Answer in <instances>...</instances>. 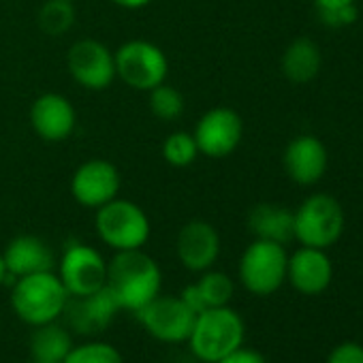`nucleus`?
I'll use <instances>...</instances> for the list:
<instances>
[{"label": "nucleus", "mask_w": 363, "mask_h": 363, "mask_svg": "<svg viewBox=\"0 0 363 363\" xmlns=\"http://www.w3.org/2000/svg\"><path fill=\"white\" fill-rule=\"evenodd\" d=\"M105 286L116 297L120 310L137 314L156 295H160L162 274L158 263L143 252V248L120 250L111 261H107Z\"/></svg>", "instance_id": "f257e3e1"}, {"label": "nucleus", "mask_w": 363, "mask_h": 363, "mask_svg": "<svg viewBox=\"0 0 363 363\" xmlns=\"http://www.w3.org/2000/svg\"><path fill=\"white\" fill-rule=\"evenodd\" d=\"M69 299L71 295L54 269L18 278L11 289V308L30 327L58 320Z\"/></svg>", "instance_id": "f03ea898"}, {"label": "nucleus", "mask_w": 363, "mask_h": 363, "mask_svg": "<svg viewBox=\"0 0 363 363\" xmlns=\"http://www.w3.org/2000/svg\"><path fill=\"white\" fill-rule=\"evenodd\" d=\"M246 325L240 312L231 306L208 308L195 316L193 331L189 335L191 352L203 363H216L244 344Z\"/></svg>", "instance_id": "7ed1b4c3"}, {"label": "nucleus", "mask_w": 363, "mask_h": 363, "mask_svg": "<svg viewBox=\"0 0 363 363\" xmlns=\"http://www.w3.org/2000/svg\"><path fill=\"white\" fill-rule=\"evenodd\" d=\"M94 229L99 240L111 250H137L150 240V218L130 199H111L101 206L94 216Z\"/></svg>", "instance_id": "20e7f679"}, {"label": "nucleus", "mask_w": 363, "mask_h": 363, "mask_svg": "<svg viewBox=\"0 0 363 363\" xmlns=\"http://www.w3.org/2000/svg\"><path fill=\"white\" fill-rule=\"evenodd\" d=\"M344 231V210L331 195H310L295 210V240L301 246L327 250Z\"/></svg>", "instance_id": "39448f33"}, {"label": "nucleus", "mask_w": 363, "mask_h": 363, "mask_svg": "<svg viewBox=\"0 0 363 363\" xmlns=\"http://www.w3.org/2000/svg\"><path fill=\"white\" fill-rule=\"evenodd\" d=\"M289 255L282 244L255 240L240 259V282L252 295H274L286 282Z\"/></svg>", "instance_id": "423d86ee"}, {"label": "nucleus", "mask_w": 363, "mask_h": 363, "mask_svg": "<svg viewBox=\"0 0 363 363\" xmlns=\"http://www.w3.org/2000/svg\"><path fill=\"white\" fill-rule=\"evenodd\" d=\"M116 77L128 88L150 92L167 79L169 60L164 52L145 39H133L122 43L116 52Z\"/></svg>", "instance_id": "0eeeda50"}, {"label": "nucleus", "mask_w": 363, "mask_h": 363, "mask_svg": "<svg viewBox=\"0 0 363 363\" xmlns=\"http://www.w3.org/2000/svg\"><path fill=\"white\" fill-rule=\"evenodd\" d=\"M195 316L197 314L179 295H156L147 306H143L137 312V318L143 325V329L154 340L164 344L186 342L193 331Z\"/></svg>", "instance_id": "6e6552de"}, {"label": "nucleus", "mask_w": 363, "mask_h": 363, "mask_svg": "<svg viewBox=\"0 0 363 363\" xmlns=\"http://www.w3.org/2000/svg\"><path fill=\"white\" fill-rule=\"evenodd\" d=\"M58 278L71 297L92 295L107 284V261L96 248L73 242L60 257Z\"/></svg>", "instance_id": "1a4fd4ad"}, {"label": "nucleus", "mask_w": 363, "mask_h": 363, "mask_svg": "<svg viewBox=\"0 0 363 363\" xmlns=\"http://www.w3.org/2000/svg\"><path fill=\"white\" fill-rule=\"evenodd\" d=\"M199 154L208 158H227L233 154L244 137V120L231 107H212L208 109L193 133Z\"/></svg>", "instance_id": "9d476101"}, {"label": "nucleus", "mask_w": 363, "mask_h": 363, "mask_svg": "<svg viewBox=\"0 0 363 363\" xmlns=\"http://www.w3.org/2000/svg\"><path fill=\"white\" fill-rule=\"evenodd\" d=\"M67 69L86 90H105L116 79V56L96 39H79L69 48Z\"/></svg>", "instance_id": "9b49d317"}, {"label": "nucleus", "mask_w": 363, "mask_h": 363, "mask_svg": "<svg viewBox=\"0 0 363 363\" xmlns=\"http://www.w3.org/2000/svg\"><path fill=\"white\" fill-rule=\"evenodd\" d=\"M122 189V177L113 162L105 158H90L82 162L71 177L73 199L90 210H99L118 197Z\"/></svg>", "instance_id": "f8f14e48"}, {"label": "nucleus", "mask_w": 363, "mask_h": 363, "mask_svg": "<svg viewBox=\"0 0 363 363\" xmlns=\"http://www.w3.org/2000/svg\"><path fill=\"white\" fill-rule=\"evenodd\" d=\"M179 263L189 272L201 274L212 269L220 257V235L208 220H191L179 229L175 240Z\"/></svg>", "instance_id": "ddd939ff"}, {"label": "nucleus", "mask_w": 363, "mask_h": 363, "mask_svg": "<svg viewBox=\"0 0 363 363\" xmlns=\"http://www.w3.org/2000/svg\"><path fill=\"white\" fill-rule=\"evenodd\" d=\"M30 126L45 141H65L77 126L75 107L67 96L58 92H45L35 99L30 107Z\"/></svg>", "instance_id": "4468645a"}, {"label": "nucleus", "mask_w": 363, "mask_h": 363, "mask_svg": "<svg viewBox=\"0 0 363 363\" xmlns=\"http://www.w3.org/2000/svg\"><path fill=\"white\" fill-rule=\"evenodd\" d=\"M286 280L301 295H320L333 280V263L325 250L301 246L289 257Z\"/></svg>", "instance_id": "2eb2a0df"}, {"label": "nucleus", "mask_w": 363, "mask_h": 363, "mask_svg": "<svg viewBox=\"0 0 363 363\" xmlns=\"http://www.w3.org/2000/svg\"><path fill=\"white\" fill-rule=\"evenodd\" d=\"M282 164L293 182L301 186H312L318 179H323L327 171V147L314 135H299L289 141L282 154Z\"/></svg>", "instance_id": "dca6fc26"}, {"label": "nucleus", "mask_w": 363, "mask_h": 363, "mask_svg": "<svg viewBox=\"0 0 363 363\" xmlns=\"http://www.w3.org/2000/svg\"><path fill=\"white\" fill-rule=\"evenodd\" d=\"M118 312H120V306L116 297L109 293L107 286H103L101 291L92 295L71 297L62 316H67L71 331L82 333V335H96L111 325Z\"/></svg>", "instance_id": "f3484780"}, {"label": "nucleus", "mask_w": 363, "mask_h": 363, "mask_svg": "<svg viewBox=\"0 0 363 363\" xmlns=\"http://www.w3.org/2000/svg\"><path fill=\"white\" fill-rule=\"evenodd\" d=\"M3 261L7 267V276L24 278L39 272H52L56 265L54 250L50 244L37 235H18L3 250Z\"/></svg>", "instance_id": "a211bd4d"}, {"label": "nucleus", "mask_w": 363, "mask_h": 363, "mask_svg": "<svg viewBox=\"0 0 363 363\" xmlns=\"http://www.w3.org/2000/svg\"><path fill=\"white\" fill-rule=\"evenodd\" d=\"M248 229L255 240H267L286 246L295 240V212L278 203H259L248 214Z\"/></svg>", "instance_id": "6ab92c4d"}, {"label": "nucleus", "mask_w": 363, "mask_h": 363, "mask_svg": "<svg viewBox=\"0 0 363 363\" xmlns=\"http://www.w3.org/2000/svg\"><path fill=\"white\" fill-rule=\"evenodd\" d=\"M233 293H235V284L225 272L206 269L201 272V278L195 284H189L182 291L179 297L186 301V306L195 314H199L208 308L229 306V301L233 299Z\"/></svg>", "instance_id": "aec40b11"}, {"label": "nucleus", "mask_w": 363, "mask_h": 363, "mask_svg": "<svg viewBox=\"0 0 363 363\" xmlns=\"http://www.w3.org/2000/svg\"><path fill=\"white\" fill-rule=\"evenodd\" d=\"M320 50L312 39H295L282 54V73L293 84H308L320 71Z\"/></svg>", "instance_id": "412c9836"}, {"label": "nucleus", "mask_w": 363, "mask_h": 363, "mask_svg": "<svg viewBox=\"0 0 363 363\" xmlns=\"http://www.w3.org/2000/svg\"><path fill=\"white\" fill-rule=\"evenodd\" d=\"M73 335L71 331L60 325L58 320L54 323H45L35 327L33 335H30V354L33 361H41V363H62L67 359V354L73 348Z\"/></svg>", "instance_id": "4be33fe9"}, {"label": "nucleus", "mask_w": 363, "mask_h": 363, "mask_svg": "<svg viewBox=\"0 0 363 363\" xmlns=\"http://www.w3.org/2000/svg\"><path fill=\"white\" fill-rule=\"evenodd\" d=\"M37 20L48 37H62L75 22V7L71 0H45Z\"/></svg>", "instance_id": "5701e85b"}, {"label": "nucleus", "mask_w": 363, "mask_h": 363, "mask_svg": "<svg viewBox=\"0 0 363 363\" xmlns=\"http://www.w3.org/2000/svg\"><path fill=\"white\" fill-rule=\"evenodd\" d=\"M147 103H150V111L158 120H164V122L177 120L182 113H184V107H186L182 92L164 82L147 92Z\"/></svg>", "instance_id": "b1692460"}, {"label": "nucleus", "mask_w": 363, "mask_h": 363, "mask_svg": "<svg viewBox=\"0 0 363 363\" xmlns=\"http://www.w3.org/2000/svg\"><path fill=\"white\" fill-rule=\"evenodd\" d=\"M199 156V147L197 141L193 137V133L186 130H175L171 135L164 137L162 141V158L167 160V164L171 167H189L197 160Z\"/></svg>", "instance_id": "393cba45"}, {"label": "nucleus", "mask_w": 363, "mask_h": 363, "mask_svg": "<svg viewBox=\"0 0 363 363\" xmlns=\"http://www.w3.org/2000/svg\"><path fill=\"white\" fill-rule=\"evenodd\" d=\"M62 363H124L122 352L103 340H90L71 348Z\"/></svg>", "instance_id": "a878e982"}, {"label": "nucleus", "mask_w": 363, "mask_h": 363, "mask_svg": "<svg viewBox=\"0 0 363 363\" xmlns=\"http://www.w3.org/2000/svg\"><path fill=\"white\" fill-rule=\"evenodd\" d=\"M320 22L329 28H346L357 22V7L352 5H342V7H329V9H318Z\"/></svg>", "instance_id": "bb28decb"}, {"label": "nucleus", "mask_w": 363, "mask_h": 363, "mask_svg": "<svg viewBox=\"0 0 363 363\" xmlns=\"http://www.w3.org/2000/svg\"><path fill=\"white\" fill-rule=\"evenodd\" d=\"M327 363H363V346L357 342H342L331 348Z\"/></svg>", "instance_id": "cd10ccee"}, {"label": "nucleus", "mask_w": 363, "mask_h": 363, "mask_svg": "<svg viewBox=\"0 0 363 363\" xmlns=\"http://www.w3.org/2000/svg\"><path fill=\"white\" fill-rule=\"evenodd\" d=\"M216 363H267V361H265V357H263L259 350L246 348V346L242 344L240 348H235L233 352H229L227 357H223V359L216 361Z\"/></svg>", "instance_id": "c85d7f7f"}, {"label": "nucleus", "mask_w": 363, "mask_h": 363, "mask_svg": "<svg viewBox=\"0 0 363 363\" xmlns=\"http://www.w3.org/2000/svg\"><path fill=\"white\" fill-rule=\"evenodd\" d=\"M111 3L122 9H143L152 3V0H111Z\"/></svg>", "instance_id": "c756f323"}, {"label": "nucleus", "mask_w": 363, "mask_h": 363, "mask_svg": "<svg viewBox=\"0 0 363 363\" xmlns=\"http://www.w3.org/2000/svg\"><path fill=\"white\" fill-rule=\"evenodd\" d=\"M316 9H329V7H342V5H352L354 0H314Z\"/></svg>", "instance_id": "7c9ffc66"}, {"label": "nucleus", "mask_w": 363, "mask_h": 363, "mask_svg": "<svg viewBox=\"0 0 363 363\" xmlns=\"http://www.w3.org/2000/svg\"><path fill=\"white\" fill-rule=\"evenodd\" d=\"M7 278H9V276H7V267H5V261H3V252H0V286L5 284Z\"/></svg>", "instance_id": "2f4dec72"}, {"label": "nucleus", "mask_w": 363, "mask_h": 363, "mask_svg": "<svg viewBox=\"0 0 363 363\" xmlns=\"http://www.w3.org/2000/svg\"><path fill=\"white\" fill-rule=\"evenodd\" d=\"M30 363H41V361H30Z\"/></svg>", "instance_id": "473e14b6"}]
</instances>
